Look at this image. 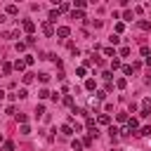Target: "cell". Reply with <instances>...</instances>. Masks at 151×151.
<instances>
[{
    "label": "cell",
    "instance_id": "obj_34",
    "mask_svg": "<svg viewBox=\"0 0 151 151\" xmlns=\"http://www.w3.org/2000/svg\"><path fill=\"white\" fill-rule=\"evenodd\" d=\"M2 149H5V151H14V144H12V142H5Z\"/></svg>",
    "mask_w": 151,
    "mask_h": 151
},
{
    "label": "cell",
    "instance_id": "obj_12",
    "mask_svg": "<svg viewBox=\"0 0 151 151\" xmlns=\"http://www.w3.org/2000/svg\"><path fill=\"white\" fill-rule=\"evenodd\" d=\"M137 26H139L142 31H149V28H151V21H149V19H142V21H139Z\"/></svg>",
    "mask_w": 151,
    "mask_h": 151
},
{
    "label": "cell",
    "instance_id": "obj_16",
    "mask_svg": "<svg viewBox=\"0 0 151 151\" xmlns=\"http://www.w3.org/2000/svg\"><path fill=\"white\" fill-rule=\"evenodd\" d=\"M12 68H14V66H12L9 61H2V73H5V76H7V73H12Z\"/></svg>",
    "mask_w": 151,
    "mask_h": 151
},
{
    "label": "cell",
    "instance_id": "obj_37",
    "mask_svg": "<svg viewBox=\"0 0 151 151\" xmlns=\"http://www.w3.org/2000/svg\"><path fill=\"white\" fill-rule=\"evenodd\" d=\"M101 78H106V80L111 83V78H113V73H111V71H104V73H101Z\"/></svg>",
    "mask_w": 151,
    "mask_h": 151
},
{
    "label": "cell",
    "instance_id": "obj_44",
    "mask_svg": "<svg viewBox=\"0 0 151 151\" xmlns=\"http://www.w3.org/2000/svg\"><path fill=\"white\" fill-rule=\"evenodd\" d=\"M144 83H146V85H151V71H149V76L144 78Z\"/></svg>",
    "mask_w": 151,
    "mask_h": 151
},
{
    "label": "cell",
    "instance_id": "obj_40",
    "mask_svg": "<svg viewBox=\"0 0 151 151\" xmlns=\"http://www.w3.org/2000/svg\"><path fill=\"white\" fill-rule=\"evenodd\" d=\"M26 50V42H17V52H24Z\"/></svg>",
    "mask_w": 151,
    "mask_h": 151
},
{
    "label": "cell",
    "instance_id": "obj_30",
    "mask_svg": "<svg viewBox=\"0 0 151 151\" xmlns=\"http://www.w3.org/2000/svg\"><path fill=\"white\" fill-rule=\"evenodd\" d=\"M123 73H125V76H132V66L125 64V66H123Z\"/></svg>",
    "mask_w": 151,
    "mask_h": 151
},
{
    "label": "cell",
    "instance_id": "obj_23",
    "mask_svg": "<svg viewBox=\"0 0 151 151\" xmlns=\"http://www.w3.org/2000/svg\"><path fill=\"white\" fill-rule=\"evenodd\" d=\"M33 80H35V76H33V73H26V76H24V83H26V85H28V83H33Z\"/></svg>",
    "mask_w": 151,
    "mask_h": 151
},
{
    "label": "cell",
    "instance_id": "obj_14",
    "mask_svg": "<svg viewBox=\"0 0 151 151\" xmlns=\"http://www.w3.org/2000/svg\"><path fill=\"white\" fill-rule=\"evenodd\" d=\"M104 54H106V57H111V59H116V57H118L113 47H104Z\"/></svg>",
    "mask_w": 151,
    "mask_h": 151
},
{
    "label": "cell",
    "instance_id": "obj_47",
    "mask_svg": "<svg viewBox=\"0 0 151 151\" xmlns=\"http://www.w3.org/2000/svg\"><path fill=\"white\" fill-rule=\"evenodd\" d=\"M111 151H123V149H111Z\"/></svg>",
    "mask_w": 151,
    "mask_h": 151
},
{
    "label": "cell",
    "instance_id": "obj_18",
    "mask_svg": "<svg viewBox=\"0 0 151 151\" xmlns=\"http://www.w3.org/2000/svg\"><path fill=\"white\" fill-rule=\"evenodd\" d=\"M94 87H97V83H94L92 78H87V80H85V90H94Z\"/></svg>",
    "mask_w": 151,
    "mask_h": 151
},
{
    "label": "cell",
    "instance_id": "obj_42",
    "mask_svg": "<svg viewBox=\"0 0 151 151\" xmlns=\"http://www.w3.org/2000/svg\"><path fill=\"white\" fill-rule=\"evenodd\" d=\"M21 134H31V127L28 125H21Z\"/></svg>",
    "mask_w": 151,
    "mask_h": 151
},
{
    "label": "cell",
    "instance_id": "obj_15",
    "mask_svg": "<svg viewBox=\"0 0 151 151\" xmlns=\"http://www.w3.org/2000/svg\"><path fill=\"white\" fill-rule=\"evenodd\" d=\"M116 68H123V64H120V59L116 57V59H111V71H116Z\"/></svg>",
    "mask_w": 151,
    "mask_h": 151
},
{
    "label": "cell",
    "instance_id": "obj_11",
    "mask_svg": "<svg viewBox=\"0 0 151 151\" xmlns=\"http://www.w3.org/2000/svg\"><path fill=\"white\" fill-rule=\"evenodd\" d=\"M97 123H99V125H109V123H111V118H109L106 113H99V118H97Z\"/></svg>",
    "mask_w": 151,
    "mask_h": 151
},
{
    "label": "cell",
    "instance_id": "obj_19",
    "mask_svg": "<svg viewBox=\"0 0 151 151\" xmlns=\"http://www.w3.org/2000/svg\"><path fill=\"white\" fill-rule=\"evenodd\" d=\"M38 97H40V99H47V97H52V92H50V90H45V87H42V90H40V92H38Z\"/></svg>",
    "mask_w": 151,
    "mask_h": 151
},
{
    "label": "cell",
    "instance_id": "obj_27",
    "mask_svg": "<svg viewBox=\"0 0 151 151\" xmlns=\"http://www.w3.org/2000/svg\"><path fill=\"white\" fill-rule=\"evenodd\" d=\"M137 134H144V137H149V134H151V127H149V125H146V127H142V130H139V132H137Z\"/></svg>",
    "mask_w": 151,
    "mask_h": 151
},
{
    "label": "cell",
    "instance_id": "obj_25",
    "mask_svg": "<svg viewBox=\"0 0 151 151\" xmlns=\"http://www.w3.org/2000/svg\"><path fill=\"white\" fill-rule=\"evenodd\" d=\"M42 113H45V106H42V104H38V106H35V116H38V118H40V116H42Z\"/></svg>",
    "mask_w": 151,
    "mask_h": 151
},
{
    "label": "cell",
    "instance_id": "obj_29",
    "mask_svg": "<svg viewBox=\"0 0 151 151\" xmlns=\"http://www.w3.org/2000/svg\"><path fill=\"white\" fill-rule=\"evenodd\" d=\"M130 54V47H120V52H118V57H127Z\"/></svg>",
    "mask_w": 151,
    "mask_h": 151
},
{
    "label": "cell",
    "instance_id": "obj_1",
    "mask_svg": "<svg viewBox=\"0 0 151 151\" xmlns=\"http://www.w3.org/2000/svg\"><path fill=\"white\" fill-rule=\"evenodd\" d=\"M137 127H139V120L137 118H130L127 125H125V130H123V134H132V132H137Z\"/></svg>",
    "mask_w": 151,
    "mask_h": 151
},
{
    "label": "cell",
    "instance_id": "obj_28",
    "mask_svg": "<svg viewBox=\"0 0 151 151\" xmlns=\"http://www.w3.org/2000/svg\"><path fill=\"white\" fill-rule=\"evenodd\" d=\"M132 17H134V14H132V12H130V9H125V12H123V19H125V21H130V19H132Z\"/></svg>",
    "mask_w": 151,
    "mask_h": 151
},
{
    "label": "cell",
    "instance_id": "obj_38",
    "mask_svg": "<svg viewBox=\"0 0 151 151\" xmlns=\"http://www.w3.org/2000/svg\"><path fill=\"white\" fill-rule=\"evenodd\" d=\"M38 78H40L42 83H47V80H50V73H38Z\"/></svg>",
    "mask_w": 151,
    "mask_h": 151
},
{
    "label": "cell",
    "instance_id": "obj_3",
    "mask_svg": "<svg viewBox=\"0 0 151 151\" xmlns=\"http://www.w3.org/2000/svg\"><path fill=\"white\" fill-rule=\"evenodd\" d=\"M85 127L90 130L92 137H97V123H94V118H87V120H85Z\"/></svg>",
    "mask_w": 151,
    "mask_h": 151
},
{
    "label": "cell",
    "instance_id": "obj_35",
    "mask_svg": "<svg viewBox=\"0 0 151 151\" xmlns=\"http://www.w3.org/2000/svg\"><path fill=\"white\" fill-rule=\"evenodd\" d=\"M109 42H111V45H118V42H120V38H118V35H111V38H109Z\"/></svg>",
    "mask_w": 151,
    "mask_h": 151
},
{
    "label": "cell",
    "instance_id": "obj_36",
    "mask_svg": "<svg viewBox=\"0 0 151 151\" xmlns=\"http://www.w3.org/2000/svg\"><path fill=\"white\" fill-rule=\"evenodd\" d=\"M85 71H87V66H78V71H76V73L83 78V76H85Z\"/></svg>",
    "mask_w": 151,
    "mask_h": 151
},
{
    "label": "cell",
    "instance_id": "obj_2",
    "mask_svg": "<svg viewBox=\"0 0 151 151\" xmlns=\"http://www.w3.org/2000/svg\"><path fill=\"white\" fill-rule=\"evenodd\" d=\"M42 33H45V35H50V38H52V35H54V33H57V28H54V26H52V24H50V21H42Z\"/></svg>",
    "mask_w": 151,
    "mask_h": 151
},
{
    "label": "cell",
    "instance_id": "obj_31",
    "mask_svg": "<svg viewBox=\"0 0 151 151\" xmlns=\"http://www.w3.org/2000/svg\"><path fill=\"white\" fill-rule=\"evenodd\" d=\"M17 97H19V99H26V97H28V92H26V90H24V87H21V90H19V92H17Z\"/></svg>",
    "mask_w": 151,
    "mask_h": 151
},
{
    "label": "cell",
    "instance_id": "obj_45",
    "mask_svg": "<svg viewBox=\"0 0 151 151\" xmlns=\"http://www.w3.org/2000/svg\"><path fill=\"white\" fill-rule=\"evenodd\" d=\"M5 94H7V92H5L2 87H0V99H5Z\"/></svg>",
    "mask_w": 151,
    "mask_h": 151
},
{
    "label": "cell",
    "instance_id": "obj_9",
    "mask_svg": "<svg viewBox=\"0 0 151 151\" xmlns=\"http://www.w3.org/2000/svg\"><path fill=\"white\" fill-rule=\"evenodd\" d=\"M71 19H85V12H83V9H76V7H73V12H71Z\"/></svg>",
    "mask_w": 151,
    "mask_h": 151
},
{
    "label": "cell",
    "instance_id": "obj_13",
    "mask_svg": "<svg viewBox=\"0 0 151 151\" xmlns=\"http://www.w3.org/2000/svg\"><path fill=\"white\" fill-rule=\"evenodd\" d=\"M57 19H59V9H52V12H50V17H47V21L52 24V21H57Z\"/></svg>",
    "mask_w": 151,
    "mask_h": 151
},
{
    "label": "cell",
    "instance_id": "obj_20",
    "mask_svg": "<svg viewBox=\"0 0 151 151\" xmlns=\"http://www.w3.org/2000/svg\"><path fill=\"white\" fill-rule=\"evenodd\" d=\"M116 118H118V123H127V120H130V118H127V113H125V111H120V113H118V116H116Z\"/></svg>",
    "mask_w": 151,
    "mask_h": 151
},
{
    "label": "cell",
    "instance_id": "obj_43",
    "mask_svg": "<svg viewBox=\"0 0 151 151\" xmlns=\"http://www.w3.org/2000/svg\"><path fill=\"white\" fill-rule=\"evenodd\" d=\"M5 21H7V14H2V12H0V24H5Z\"/></svg>",
    "mask_w": 151,
    "mask_h": 151
},
{
    "label": "cell",
    "instance_id": "obj_41",
    "mask_svg": "<svg viewBox=\"0 0 151 151\" xmlns=\"http://www.w3.org/2000/svg\"><path fill=\"white\" fill-rule=\"evenodd\" d=\"M139 52H142V57H149V52H151V50H149V47H146V45H144V47H142V50H139Z\"/></svg>",
    "mask_w": 151,
    "mask_h": 151
},
{
    "label": "cell",
    "instance_id": "obj_17",
    "mask_svg": "<svg viewBox=\"0 0 151 151\" xmlns=\"http://www.w3.org/2000/svg\"><path fill=\"white\" fill-rule=\"evenodd\" d=\"M116 87H118V90H125V87H127V80H125V78H118V80H116Z\"/></svg>",
    "mask_w": 151,
    "mask_h": 151
},
{
    "label": "cell",
    "instance_id": "obj_7",
    "mask_svg": "<svg viewBox=\"0 0 151 151\" xmlns=\"http://www.w3.org/2000/svg\"><path fill=\"white\" fill-rule=\"evenodd\" d=\"M71 151H83V139H73L71 142Z\"/></svg>",
    "mask_w": 151,
    "mask_h": 151
},
{
    "label": "cell",
    "instance_id": "obj_26",
    "mask_svg": "<svg viewBox=\"0 0 151 151\" xmlns=\"http://www.w3.org/2000/svg\"><path fill=\"white\" fill-rule=\"evenodd\" d=\"M109 134H111V139H113V137H116V134H120V130H118V127H113V125H111V127H109Z\"/></svg>",
    "mask_w": 151,
    "mask_h": 151
},
{
    "label": "cell",
    "instance_id": "obj_5",
    "mask_svg": "<svg viewBox=\"0 0 151 151\" xmlns=\"http://www.w3.org/2000/svg\"><path fill=\"white\" fill-rule=\"evenodd\" d=\"M68 33H71V28H68V26H59L54 35H57V38H68Z\"/></svg>",
    "mask_w": 151,
    "mask_h": 151
},
{
    "label": "cell",
    "instance_id": "obj_46",
    "mask_svg": "<svg viewBox=\"0 0 151 151\" xmlns=\"http://www.w3.org/2000/svg\"><path fill=\"white\" fill-rule=\"evenodd\" d=\"M146 66H149V68H151V57H146Z\"/></svg>",
    "mask_w": 151,
    "mask_h": 151
},
{
    "label": "cell",
    "instance_id": "obj_6",
    "mask_svg": "<svg viewBox=\"0 0 151 151\" xmlns=\"http://www.w3.org/2000/svg\"><path fill=\"white\" fill-rule=\"evenodd\" d=\"M73 132H76V130H73V125H68V123H66V125H61V134H64V137H73Z\"/></svg>",
    "mask_w": 151,
    "mask_h": 151
},
{
    "label": "cell",
    "instance_id": "obj_8",
    "mask_svg": "<svg viewBox=\"0 0 151 151\" xmlns=\"http://www.w3.org/2000/svg\"><path fill=\"white\" fill-rule=\"evenodd\" d=\"M17 12H19V7H17V5H7V7H5V14H9V17H14Z\"/></svg>",
    "mask_w": 151,
    "mask_h": 151
},
{
    "label": "cell",
    "instance_id": "obj_10",
    "mask_svg": "<svg viewBox=\"0 0 151 151\" xmlns=\"http://www.w3.org/2000/svg\"><path fill=\"white\" fill-rule=\"evenodd\" d=\"M12 66H14L17 71H24V68H26V59H17V61H14Z\"/></svg>",
    "mask_w": 151,
    "mask_h": 151
},
{
    "label": "cell",
    "instance_id": "obj_22",
    "mask_svg": "<svg viewBox=\"0 0 151 151\" xmlns=\"http://www.w3.org/2000/svg\"><path fill=\"white\" fill-rule=\"evenodd\" d=\"M17 35H19V28H14V31H7V33H5V38H17Z\"/></svg>",
    "mask_w": 151,
    "mask_h": 151
},
{
    "label": "cell",
    "instance_id": "obj_32",
    "mask_svg": "<svg viewBox=\"0 0 151 151\" xmlns=\"http://www.w3.org/2000/svg\"><path fill=\"white\" fill-rule=\"evenodd\" d=\"M64 104H66V106H73V97L66 94V97H64Z\"/></svg>",
    "mask_w": 151,
    "mask_h": 151
},
{
    "label": "cell",
    "instance_id": "obj_24",
    "mask_svg": "<svg viewBox=\"0 0 151 151\" xmlns=\"http://www.w3.org/2000/svg\"><path fill=\"white\" fill-rule=\"evenodd\" d=\"M149 109H151V99H144L142 101V111H149Z\"/></svg>",
    "mask_w": 151,
    "mask_h": 151
},
{
    "label": "cell",
    "instance_id": "obj_39",
    "mask_svg": "<svg viewBox=\"0 0 151 151\" xmlns=\"http://www.w3.org/2000/svg\"><path fill=\"white\" fill-rule=\"evenodd\" d=\"M90 144H92V134H87V137L83 139V146H90Z\"/></svg>",
    "mask_w": 151,
    "mask_h": 151
},
{
    "label": "cell",
    "instance_id": "obj_4",
    "mask_svg": "<svg viewBox=\"0 0 151 151\" xmlns=\"http://www.w3.org/2000/svg\"><path fill=\"white\" fill-rule=\"evenodd\" d=\"M21 26H24V31H26L28 35H31V33H33V28H35V24H33L31 19H24V21H21Z\"/></svg>",
    "mask_w": 151,
    "mask_h": 151
},
{
    "label": "cell",
    "instance_id": "obj_33",
    "mask_svg": "<svg viewBox=\"0 0 151 151\" xmlns=\"http://www.w3.org/2000/svg\"><path fill=\"white\" fill-rule=\"evenodd\" d=\"M17 120H19L21 125H26V113H17Z\"/></svg>",
    "mask_w": 151,
    "mask_h": 151
},
{
    "label": "cell",
    "instance_id": "obj_21",
    "mask_svg": "<svg viewBox=\"0 0 151 151\" xmlns=\"http://www.w3.org/2000/svg\"><path fill=\"white\" fill-rule=\"evenodd\" d=\"M57 9H59V14H61V12H68V9H71V5H68V2H61Z\"/></svg>",
    "mask_w": 151,
    "mask_h": 151
},
{
    "label": "cell",
    "instance_id": "obj_48",
    "mask_svg": "<svg viewBox=\"0 0 151 151\" xmlns=\"http://www.w3.org/2000/svg\"><path fill=\"white\" fill-rule=\"evenodd\" d=\"M0 142H2V137H0Z\"/></svg>",
    "mask_w": 151,
    "mask_h": 151
}]
</instances>
